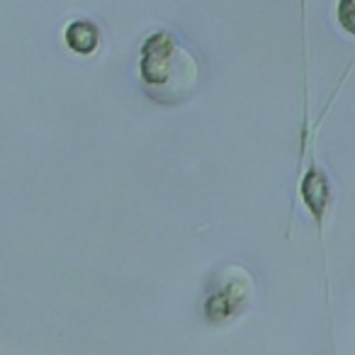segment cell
Segmentation results:
<instances>
[{"mask_svg":"<svg viewBox=\"0 0 355 355\" xmlns=\"http://www.w3.org/2000/svg\"><path fill=\"white\" fill-rule=\"evenodd\" d=\"M198 61L171 32H156L141 46L139 76L156 103H183L198 90Z\"/></svg>","mask_w":355,"mask_h":355,"instance_id":"obj_1","label":"cell"},{"mask_svg":"<svg viewBox=\"0 0 355 355\" xmlns=\"http://www.w3.org/2000/svg\"><path fill=\"white\" fill-rule=\"evenodd\" d=\"M64 42L76 54H93L100 44V32L93 22L88 20H73L64 32Z\"/></svg>","mask_w":355,"mask_h":355,"instance_id":"obj_4","label":"cell"},{"mask_svg":"<svg viewBox=\"0 0 355 355\" xmlns=\"http://www.w3.org/2000/svg\"><path fill=\"white\" fill-rule=\"evenodd\" d=\"M253 297V280L243 268L229 266L217 275L212 295L205 302V316L209 321H227L236 316Z\"/></svg>","mask_w":355,"mask_h":355,"instance_id":"obj_2","label":"cell"},{"mask_svg":"<svg viewBox=\"0 0 355 355\" xmlns=\"http://www.w3.org/2000/svg\"><path fill=\"white\" fill-rule=\"evenodd\" d=\"M300 193H302V198H304L309 212L314 214L316 227L324 229L326 212H329V207H331V183H329V178H326V173L316 166L314 153H311L309 166H306L304 175H302Z\"/></svg>","mask_w":355,"mask_h":355,"instance_id":"obj_3","label":"cell"},{"mask_svg":"<svg viewBox=\"0 0 355 355\" xmlns=\"http://www.w3.org/2000/svg\"><path fill=\"white\" fill-rule=\"evenodd\" d=\"M338 22L345 32L355 35V0H340L338 3Z\"/></svg>","mask_w":355,"mask_h":355,"instance_id":"obj_5","label":"cell"}]
</instances>
